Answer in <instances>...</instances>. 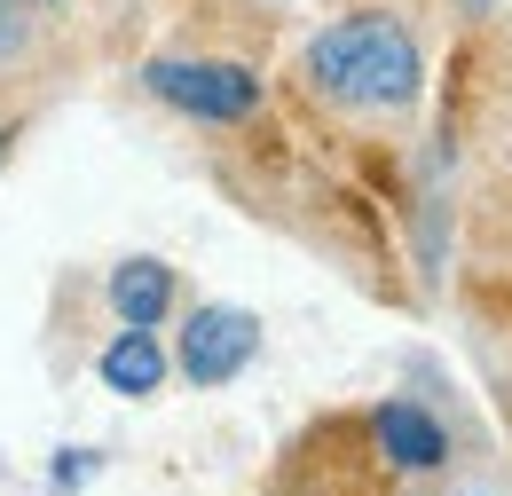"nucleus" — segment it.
Wrapping results in <instances>:
<instances>
[{
	"instance_id": "nucleus-1",
	"label": "nucleus",
	"mask_w": 512,
	"mask_h": 496,
	"mask_svg": "<svg viewBox=\"0 0 512 496\" xmlns=\"http://www.w3.org/2000/svg\"><path fill=\"white\" fill-rule=\"evenodd\" d=\"M300 79L308 95L339 103V111H363V119H402L426 87V63H418V40L402 16L386 8H355L339 24H323L300 56Z\"/></svg>"
},
{
	"instance_id": "nucleus-2",
	"label": "nucleus",
	"mask_w": 512,
	"mask_h": 496,
	"mask_svg": "<svg viewBox=\"0 0 512 496\" xmlns=\"http://www.w3.org/2000/svg\"><path fill=\"white\" fill-rule=\"evenodd\" d=\"M142 87L182 111V119H205V126H237L260 111V79L245 63H221V56H158L142 71Z\"/></svg>"
},
{
	"instance_id": "nucleus-3",
	"label": "nucleus",
	"mask_w": 512,
	"mask_h": 496,
	"mask_svg": "<svg viewBox=\"0 0 512 496\" xmlns=\"http://www.w3.org/2000/svg\"><path fill=\"white\" fill-rule=\"evenodd\" d=\"M260 355V323L245 308H221V300H205L190 308L182 323V347H174V371L190 378V386H229V378L245 371Z\"/></svg>"
},
{
	"instance_id": "nucleus-4",
	"label": "nucleus",
	"mask_w": 512,
	"mask_h": 496,
	"mask_svg": "<svg viewBox=\"0 0 512 496\" xmlns=\"http://www.w3.org/2000/svg\"><path fill=\"white\" fill-rule=\"evenodd\" d=\"M371 449H379L394 473H442V457H449L442 426L418 402H379L371 410Z\"/></svg>"
},
{
	"instance_id": "nucleus-5",
	"label": "nucleus",
	"mask_w": 512,
	"mask_h": 496,
	"mask_svg": "<svg viewBox=\"0 0 512 496\" xmlns=\"http://www.w3.org/2000/svg\"><path fill=\"white\" fill-rule=\"evenodd\" d=\"M174 300H182V284H174L166 260H119V268H111V308H119V323H134V331H158V323L174 315Z\"/></svg>"
},
{
	"instance_id": "nucleus-6",
	"label": "nucleus",
	"mask_w": 512,
	"mask_h": 496,
	"mask_svg": "<svg viewBox=\"0 0 512 496\" xmlns=\"http://www.w3.org/2000/svg\"><path fill=\"white\" fill-rule=\"evenodd\" d=\"M103 386H111V394H158V386H166V347L127 323V331L103 347Z\"/></svg>"
},
{
	"instance_id": "nucleus-7",
	"label": "nucleus",
	"mask_w": 512,
	"mask_h": 496,
	"mask_svg": "<svg viewBox=\"0 0 512 496\" xmlns=\"http://www.w3.org/2000/svg\"><path fill=\"white\" fill-rule=\"evenodd\" d=\"M24 48H32V16H24V0H0V71L24 63Z\"/></svg>"
},
{
	"instance_id": "nucleus-8",
	"label": "nucleus",
	"mask_w": 512,
	"mask_h": 496,
	"mask_svg": "<svg viewBox=\"0 0 512 496\" xmlns=\"http://www.w3.org/2000/svg\"><path fill=\"white\" fill-rule=\"evenodd\" d=\"M24 8H64V0H24Z\"/></svg>"
}]
</instances>
